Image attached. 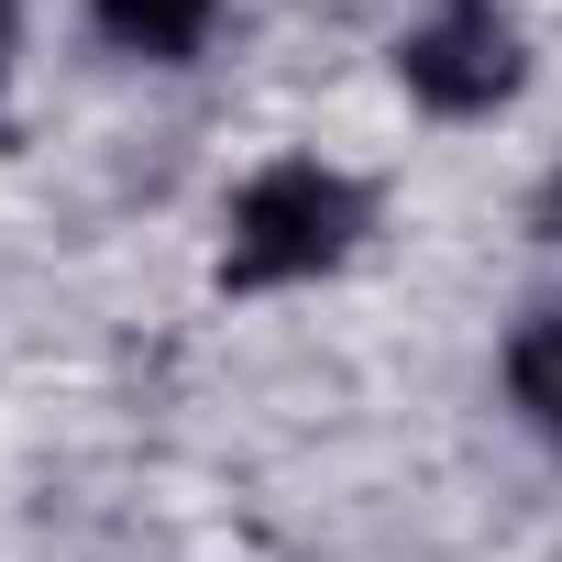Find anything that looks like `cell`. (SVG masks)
<instances>
[{
    "mask_svg": "<svg viewBox=\"0 0 562 562\" xmlns=\"http://www.w3.org/2000/svg\"><path fill=\"white\" fill-rule=\"evenodd\" d=\"M375 232V199L364 177L321 166V155H276L254 166L232 199H221V288L232 299H288V288H321L342 276Z\"/></svg>",
    "mask_w": 562,
    "mask_h": 562,
    "instance_id": "obj_1",
    "label": "cell"
},
{
    "mask_svg": "<svg viewBox=\"0 0 562 562\" xmlns=\"http://www.w3.org/2000/svg\"><path fill=\"white\" fill-rule=\"evenodd\" d=\"M12 56H23V0H0V78H12Z\"/></svg>",
    "mask_w": 562,
    "mask_h": 562,
    "instance_id": "obj_6",
    "label": "cell"
},
{
    "mask_svg": "<svg viewBox=\"0 0 562 562\" xmlns=\"http://www.w3.org/2000/svg\"><path fill=\"white\" fill-rule=\"evenodd\" d=\"M529 221H540V243H562V166L540 177V199H529Z\"/></svg>",
    "mask_w": 562,
    "mask_h": 562,
    "instance_id": "obj_5",
    "label": "cell"
},
{
    "mask_svg": "<svg viewBox=\"0 0 562 562\" xmlns=\"http://www.w3.org/2000/svg\"><path fill=\"white\" fill-rule=\"evenodd\" d=\"M386 56H397V89L430 122H485V111H507L529 89V23H518V0H430Z\"/></svg>",
    "mask_w": 562,
    "mask_h": 562,
    "instance_id": "obj_2",
    "label": "cell"
},
{
    "mask_svg": "<svg viewBox=\"0 0 562 562\" xmlns=\"http://www.w3.org/2000/svg\"><path fill=\"white\" fill-rule=\"evenodd\" d=\"M507 408L540 441H562V299L518 321V342H507Z\"/></svg>",
    "mask_w": 562,
    "mask_h": 562,
    "instance_id": "obj_4",
    "label": "cell"
},
{
    "mask_svg": "<svg viewBox=\"0 0 562 562\" xmlns=\"http://www.w3.org/2000/svg\"><path fill=\"white\" fill-rule=\"evenodd\" d=\"M232 0H89V34L133 67H188L210 34H221Z\"/></svg>",
    "mask_w": 562,
    "mask_h": 562,
    "instance_id": "obj_3",
    "label": "cell"
}]
</instances>
